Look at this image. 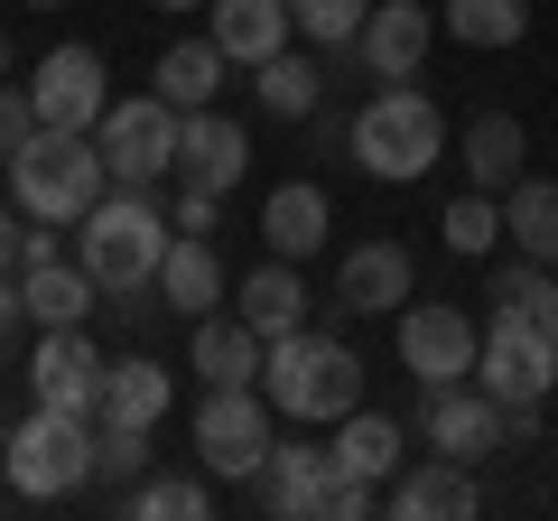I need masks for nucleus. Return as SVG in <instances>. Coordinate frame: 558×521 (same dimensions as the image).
<instances>
[{
	"mask_svg": "<svg viewBox=\"0 0 558 521\" xmlns=\"http://www.w3.org/2000/svg\"><path fill=\"white\" fill-rule=\"evenodd\" d=\"M168 233H178V223H168L159 205H149V186H102V196H94V215L75 223V260L94 270V289H102V299H131V289H149V280H159Z\"/></svg>",
	"mask_w": 558,
	"mask_h": 521,
	"instance_id": "nucleus-1",
	"label": "nucleus"
},
{
	"mask_svg": "<svg viewBox=\"0 0 558 521\" xmlns=\"http://www.w3.org/2000/svg\"><path fill=\"white\" fill-rule=\"evenodd\" d=\"M260 391H270L289 420H344V410L363 401V363L344 336H307V326H289V336L260 344Z\"/></svg>",
	"mask_w": 558,
	"mask_h": 521,
	"instance_id": "nucleus-2",
	"label": "nucleus"
},
{
	"mask_svg": "<svg viewBox=\"0 0 558 521\" xmlns=\"http://www.w3.org/2000/svg\"><path fill=\"white\" fill-rule=\"evenodd\" d=\"M102 186H112V168H102L94 131H38L10 159V196H20L28 223H84Z\"/></svg>",
	"mask_w": 558,
	"mask_h": 521,
	"instance_id": "nucleus-3",
	"label": "nucleus"
},
{
	"mask_svg": "<svg viewBox=\"0 0 558 521\" xmlns=\"http://www.w3.org/2000/svg\"><path fill=\"white\" fill-rule=\"evenodd\" d=\"M354 159H363V178H381V186L428 178V168L447 159V121H438V102L418 94V84H381V94L354 112Z\"/></svg>",
	"mask_w": 558,
	"mask_h": 521,
	"instance_id": "nucleus-4",
	"label": "nucleus"
},
{
	"mask_svg": "<svg viewBox=\"0 0 558 521\" xmlns=\"http://www.w3.org/2000/svg\"><path fill=\"white\" fill-rule=\"evenodd\" d=\"M0 475H10V494H20V502L84 494V484H94V420L38 401L20 428H10V447H0Z\"/></svg>",
	"mask_w": 558,
	"mask_h": 521,
	"instance_id": "nucleus-5",
	"label": "nucleus"
},
{
	"mask_svg": "<svg viewBox=\"0 0 558 521\" xmlns=\"http://www.w3.org/2000/svg\"><path fill=\"white\" fill-rule=\"evenodd\" d=\"M270 447H279L270 391H260V381H215V391H205V410H196V457H205V475L252 484L260 465H270Z\"/></svg>",
	"mask_w": 558,
	"mask_h": 521,
	"instance_id": "nucleus-6",
	"label": "nucleus"
},
{
	"mask_svg": "<svg viewBox=\"0 0 558 521\" xmlns=\"http://www.w3.org/2000/svg\"><path fill=\"white\" fill-rule=\"evenodd\" d=\"M94 149H102V168H112V186H159L168 168H178V102H159V94L102 102Z\"/></svg>",
	"mask_w": 558,
	"mask_h": 521,
	"instance_id": "nucleus-7",
	"label": "nucleus"
},
{
	"mask_svg": "<svg viewBox=\"0 0 558 521\" xmlns=\"http://www.w3.org/2000/svg\"><path fill=\"white\" fill-rule=\"evenodd\" d=\"M418 420H428V447L457 457V465H484L502 447V401L484 381H428L418 391Z\"/></svg>",
	"mask_w": 558,
	"mask_h": 521,
	"instance_id": "nucleus-8",
	"label": "nucleus"
},
{
	"mask_svg": "<svg viewBox=\"0 0 558 521\" xmlns=\"http://www.w3.org/2000/svg\"><path fill=\"white\" fill-rule=\"evenodd\" d=\"M475 373L494 401H549V381H558V344L539 336L531 317H494L475 344Z\"/></svg>",
	"mask_w": 558,
	"mask_h": 521,
	"instance_id": "nucleus-9",
	"label": "nucleus"
},
{
	"mask_svg": "<svg viewBox=\"0 0 558 521\" xmlns=\"http://www.w3.org/2000/svg\"><path fill=\"white\" fill-rule=\"evenodd\" d=\"M28 102H38V131H94L102 121V57L94 47H47L38 75H28Z\"/></svg>",
	"mask_w": 558,
	"mask_h": 521,
	"instance_id": "nucleus-10",
	"label": "nucleus"
},
{
	"mask_svg": "<svg viewBox=\"0 0 558 521\" xmlns=\"http://www.w3.org/2000/svg\"><path fill=\"white\" fill-rule=\"evenodd\" d=\"M475 317H465V307H400V363H410V381L418 391H428V381H465L475 373Z\"/></svg>",
	"mask_w": 558,
	"mask_h": 521,
	"instance_id": "nucleus-11",
	"label": "nucleus"
},
{
	"mask_svg": "<svg viewBox=\"0 0 558 521\" xmlns=\"http://www.w3.org/2000/svg\"><path fill=\"white\" fill-rule=\"evenodd\" d=\"M260 512L279 521H326V494H336V447H307V438H279L270 465H260Z\"/></svg>",
	"mask_w": 558,
	"mask_h": 521,
	"instance_id": "nucleus-12",
	"label": "nucleus"
},
{
	"mask_svg": "<svg viewBox=\"0 0 558 521\" xmlns=\"http://www.w3.org/2000/svg\"><path fill=\"white\" fill-rule=\"evenodd\" d=\"M354 65L373 84H410L418 65H428V10L418 0H373L354 28Z\"/></svg>",
	"mask_w": 558,
	"mask_h": 521,
	"instance_id": "nucleus-13",
	"label": "nucleus"
},
{
	"mask_svg": "<svg viewBox=\"0 0 558 521\" xmlns=\"http://www.w3.org/2000/svg\"><path fill=\"white\" fill-rule=\"evenodd\" d=\"M178 168H186V186H205V196H233L242 168H252V131L223 121L215 102H205V112H178Z\"/></svg>",
	"mask_w": 558,
	"mask_h": 521,
	"instance_id": "nucleus-14",
	"label": "nucleus"
},
{
	"mask_svg": "<svg viewBox=\"0 0 558 521\" xmlns=\"http://www.w3.org/2000/svg\"><path fill=\"white\" fill-rule=\"evenodd\" d=\"M28 391H38L47 410H75V420H94V391H102V354L84 326H47L38 363H28Z\"/></svg>",
	"mask_w": 558,
	"mask_h": 521,
	"instance_id": "nucleus-15",
	"label": "nucleus"
},
{
	"mask_svg": "<svg viewBox=\"0 0 558 521\" xmlns=\"http://www.w3.org/2000/svg\"><path fill=\"white\" fill-rule=\"evenodd\" d=\"M391 512L400 521H465V512H484V494H475V465H457V457H410L391 475Z\"/></svg>",
	"mask_w": 558,
	"mask_h": 521,
	"instance_id": "nucleus-16",
	"label": "nucleus"
},
{
	"mask_svg": "<svg viewBox=\"0 0 558 521\" xmlns=\"http://www.w3.org/2000/svg\"><path fill=\"white\" fill-rule=\"evenodd\" d=\"M168 401H178V381H168L159 354H121L102 363V391H94V420H121V428H159Z\"/></svg>",
	"mask_w": 558,
	"mask_h": 521,
	"instance_id": "nucleus-17",
	"label": "nucleus"
},
{
	"mask_svg": "<svg viewBox=\"0 0 558 521\" xmlns=\"http://www.w3.org/2000/svg\"><path fill=\"white\" fill-rule=\"evenodd\" d=\"M289 0H205V38L223 47L233 65H260V57H279L289 47Z\"/></svg>",
	"mask_w": 558,
	"mask_h": 521,
	"instance_id": "nucleus-18",
	"label": "nucleus"
},
{
	"mask_svg": "<svg viewBox=\"0 0 558 521\" xmlns=\"http://www.w3.org/2000/svg\"><path fill=\"white\" fill-rule=\"evenodd\" d=\"M159 307H178V317H215L223 299V260H215V233H168V260H159Z\"/></svg>",
	"mask_w": 558,
	"mask_h": 521,
	"instance_id": "nucleus-19",
	"label": "nucleus"
},
{
	"mask_svg": "<svg viewBox=\"0 0 558 521\" xmlns=\"http://www.w3.org/2000/svg\"><path fill=\"white\" fill-rule=\"evenodd\" d=\"M336 465H344V475H363V484H391L400 465H410V428H400L391 410H363L354 401L336 420Z\"/></svg>",
	"mask_w": 558,
	"mask_h": 521,
	"instance_id": "nucleus-20",
	"label": "nucleus"
},
{
	"mask_svg": "<svg viewBox=\"0 0 558 521\" xmlns=\"http://www.w3.org/2000/svg\"><path fill=\"white\" fill-rule=\"evenodd\" d=\"M94 299H102V289H94L84 260H57V252H47V260H20V307H28L38 326H84V317H94Z\"/></svg>",
	"mask_w": 558,
	"mask_h": 521,
	"instance_id": "nucleus-21",
	"label": "nucleus"
},
{
	"mask_svg": "<svg viewBox=\"0 0 558 521\" xmlns=\"http://www.w3.org/2000/svg\"><path fill=\"white\" fill-rule=\"evenodd\" d=\"M344 307L354 317H400L410 307V252L400 242H354L344 252Z\"/></svg>",
	"mask_w": 558,
	"mask_h": 521,
	"instance_id": "nucleus-22",
	"label": "nucleus"
},
{
	"mask_svg": "<svg viewBox=\"0 0 558 521\" xmlns=\"http://www.w3.org/2000/svg\"><path fill=\"white\" fill-rule=\"evenodd\" d=\"M326 186H307V178H289V186H270V205H260V242H270L279 260H307L326 242Z\"/></svg>",
	"mask_w": 558,
	"mask_h": 521,
	"instance_id": "nucleus-23",
	"label": "nucleus"
},
{
	"mask_svg": "<svg viewBox=\"0 0 558 521\" xmlns=\"http://www.w3.org/2000/svg\"><path fill=\"white\" fill-rule=\"evenodd\" d=\"M260 344H270V336H260L242 307H233V317H196V373H205V391H215V381H260Z\"/></svg>",
	"mask_w": 558,
	"mask_h": 521,
	"instance_id": "nucleus-24",
	"label": "nucleus"
},
{
	"mask_svg": "<svg viewBox=\"0 0 558 521\" xmlns=\"http://www.w3.org/2000/svg\"><path fill=\"white\" fill-rule=\"evenodd\" d=\"M252 94H260V112L270 121H317V102H326V65H307V57H260L252 65Z\"/></svg>",
	"mask_w": 558,
	"mask_h": 521,
	"instance_id": "nucleus-25",
	"label": "nucleus"
},
{
	"mask_svg": "<svg viewBox=\"0 0 558 521\" xmlns=\"http://www.w3.org/2000/svg\"><path fill=\"white\" fill-rule=\"evenodd\" d=\"M502 233H512V252L558 260V178H512L502 186Z\"/></svg>",
	"mask_w": 558,
	"mask_h": 521,
	"instance_id": "nucleus-26",
	"label": "nucleus"
},
{
	"mask_svg": "<svg viewBox=\"0 0 558 521\" xmlns=\"http://www.w3.org/2000/svg\"><path fill=\"white\" fill-rule=\"evenodd\" d=\"M223 65H233V57H223L215 38H178V47L159 57V102H178V112H205V102L223 94Z\"/></svg>",
	"mask_w": 558,
	"mask_h": 521,
	"instance_id": "nucleus-27",
	"label": "nucleus"
},
{
	"mask_svg": "<svg viewBox=\"0 0 558 521\" xmlns=\"http://www.w3.org/2000/svg\"><path fill=\"white\" fill-rule=\"evenodd\" d=\"M521 159H531V141H521L512 112H475V121H465V178H475L484 196H494V186H512Z\"/></svg>",
	"mask_w": 558,
	"mask_h": 521,
	"instance_id": "nucleus-28",
	"label": "nucleus"
},
{
	"mask_svg": "<svg viewBox=\"0 0 558 521\" xmlns=\"http://www.w3.org/2000/svg\"><path fill=\"white\" fill-rule=\"evenodd\" d=\"M242 317H252L260 336H289V326L307 317V289H299V260H279V252L260 260L252 280H242Z\"/></svg>",
	"mask_w": 558,
	"mask_h": 521,
	"instance_id": "nucleus-29",
	"label": "nucleus"
},
{
	"mask_svg": "<svg viewBox=\"0 0 558 521\" xmlns=\"http://www.w3.org/2000/svg\"><path fill=\"white\" fill-rule=\"evenodd\" d=\"M521 28H531L521 0H447V38L465 47H521Z\"/></svg>",
	"mask_w": 558,
	"mask_h": 521,
	"instance_id": "nucleus-30",
	"label": "nucleus"
},
{
	"mask_svg": "<svg viewBox=\"0 0 558 521\" xmlns=\"http://www.w3.org/2000/svg\"><path fill=\"white\" fill-rule=\"evenodd\" d=\"M121 512H131V521H196L205 512V484L196 475H149V484L121 494Z\"/></svg>",
	"mask_w": 558,
	"mask_h": 521,
	"instance_id": "nucleus-31",
	"label": "nucleus"
},
{
	"mask_svg": "<svg viewBox=\"0 0 558 521\" xmlns=\"http://www.w3.org/2000/svg\"><path fill=\"white\" fill-rule=\"evenodd\" d=\"M149 475V428L94 420V484H140Z\"/></svg>",
	"mask_w": 558,
	"mask_h": 521,
	"instance_id": "nucleus-32",
	"label": "nucleus"
},
{
	"mask_svg": "<svg viewBox=\"0 0 558 521\" xmlns=\"http://www.w3.org/2000/svg\"><path fill=\"white\" fill-rule=\"evenodd\" d=\"M502 242V205L484 196V186H465L457 205H447V252H465V260H484Z\"/></svg>",
	"mask_w": 558,
	"mask_h": 521,
	"instance_id": "nucleus-33",
	"label": "nucleus"
},
{
	"mask_svg": "<svg viewBox=\"0 0 558 521\" xmlns=\"http://www.w3.org/2000/svg\"><path fill=\"white\" fill-rule=\"evenodd\" d=\"M363 10H373V0H289V20H299L317 47H354Z\"/></svg>",
	"mask_w": 558,
	"mask_h": 521,
	"instance_id": "nucleus-34",
	"label": "nucleus"
},
{
	"mask_svg": "<svg viewBox=\"0 0 558 521\" xmlns=\"http://www.w3.org/2000/svg\"><path fill=\"white\" fill-rule=\"evenodd\" d=\"M539 289H549V260H531V252L502 260V270H494V317H531Z\"/></svg>",
	"mask_w": 558,
	"mask_h": 521,
	"instance_id": "nucleus-35",
	"label": "nucleus"
},
{
	"mask_svg": "<svg viewBox=\"0 0 558 521\" xmlns=\"http://www.w3.org/2000/svg\"><path fill=\"white\" fill-rule=\"evenodd\" d=\"M28 141H38V102H28L20 84H0V159H20Z\"/></svg>",
	"mask_w": 558,
	"mask_h": 521,
	"instance_id": "nucleus-36",
	"label": "nucleus"
},
{
	"mask_svg": "<svg viewBox=\"0 0 558 521\" xmlns=\"http://www.w3.org/2000/svg\"><path fill=\"white\" fill-rule=\"evenodd\" d=\"M215 205H223V196H205V186H186V196H178V215H168V223H178V233H215Z\"/></svg>",
	"mask_w": 558,
	"mask_h": 521,
	"instance_id": "nucleus-37",
	"label": "nucleus"
},
{
	"mask_svg": "<svg viewBox=\"0 0 558 521\" xmlns=\"http://www.w3.org/2000/svg\"><path fill=\"white\" fill-rule=\"evenodd\" d=\"M20 242H28V215L0 205V280H20Z\"/></svg>",
	"mask_w": 558,
	"mask_h": 521,
	"instance_id": "nucleus-38",
	"label": "nucleus"
},
{
	"mask_svg": "<svg viewBox=\"0 0 558 521\" xmlns=\"http://www.w3.org/2000/svg\"><path fill=\"white\" fill-rule=\"evenodd\" d=\"M20 317H28V307H20V280H0V344L20 336Z\"/></svg>",
	"mask_w": 558,
	"mask_h": 521,
	"instance_id": "nucleus-39",
	"label": "nucleus"
},
{
	"mask_svg": "<svg viewBox=\"0 0 558 521\" xmlns=\"http://www.w3.org/2000/svg\"><path fill=\"white\" fill-rule=\"evenodd\" d=\"M531 326H539V336H549V344H558V280H549V289H539V307H531Z\"/></svg>",
	"mask_w": 558,
	"mask_h": 521,
	"instance_id": "nucleus-40",
	"label": "nucleus"
},
{
	"mask_svg": "<svg viewBox=\"0 0 558 521\" xmlns=\"http://www.w3.org/2000/svg\"><path fill=\"white\" fill-rule=\"evenodd\" d=\"M149 10H205V0H149Z\"/></svg>",
	"mask_w": 558,
	"mask_h": 521,
	"instance_id": "nucleus-41",
	"label": "nucleus"
},
{
	"mask_svg": "<svg viewBox=\"0 0 558 521\" xmlns=\"http://www.w3.org/2000/svg\"><path fill=\"white\" fill-rule=\"evenodd\" d=\"M0 75H10V38H0Z\"/></svg>",
	"mask_w": 558,
	"mask_h": 521,
	"instance_id": "nucleus-42",
	"label": "nucleus"
},
{
	"mask_svg": "<svg viewBox=\"0 0 558 521\" xmlns=\"http://www.w3.org/2000/svg\"><path fill=\"white\" fill-rule=\"evenodd\" d=\"M0 447H10V420H0Z\"/></svg>",
	"mask_w": 558,
	"mask_h": 521,
	"instance_id": "nucleus-43",
	"label": "nucleus"
},
{
	"mask_svg": "<svg viewBox=\"0 0 558 521\" xmlns=\"http://www.w3.org/2000/svg\"><path fill=\"white\" fill-rule=\"evenodd\" d=\"M38 10H57V0H38Z\"/></svg>",
	"mask_w": 558,
	"mask_h": 521,
	"instance_id": "nucleus-44",
	"label": "nucleus"
}]
</instances>
